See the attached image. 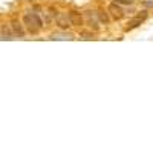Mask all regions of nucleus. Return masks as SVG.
<instances>
[{"label": "nucleus", "mask_w": 153, "mask_h": 153, "mask_svg": "<svg viewBox=\"0 0 153 153\" xmlns=\"http://www.w3.org/2000/svg\"><path fill=\"white\" fill-rule=\"evenodd\" d=\"M23 23L31 34H37L43 28V20L38 14H35V12H26L23 17Z\"/></svg>", "instance_id": "f257e3e1"}, {"label": "nucleus", "mask_w": 153, "mask_h": 153, "mask_svg": "<svg viewBox=\"0 0 153 153\" xmlns=\"http://www.w3.org/2000/svg\"><path fill=\"white\" fill-rule=\"evenodd\" d=\"M55 23H57V26H58L61 31H66V29L71 26L69 17H68V14H65V12H58L57 17H55Z\"/></svg>", "instance_id": "f03ea898"}, {"label": "nucleus", "mask_w": 153, "mask_h": 153, "mask_svg": "<svg viewBox=\"0 0 153 153\" xmlns=\"http://www.w3.org/2000/svg\"><path fill=\"white\" fill-rule=\"evenodd\" d=\"M68 17H69V22H71V26H83L84 25V19L78 11H69Z\"/></svg>", "instance_id": "7ed1b4c3"}, {"label": "nucleus", "mask_w": 153, "mask_h": 153, "mask_svg": "<svg viewBox=\"0 0 153 153\" xmlns=\"http://www.w3.org/2000/svg\"><path fill=\"white\" fill-rule=\"evenodd\" d=\"M109 12H110V16L115 19V20H121L124 17V9L118 5V3H110L109 5Z\"/></svg>", "instance_id": "20e7f679"}, {"label": "nucleus", "mask_w": 153, "mask_h": 153, "mask_svg": "<svg viewBox=\"0 0 153 153\" xmlns=\"http://www.w3.org/2000/svg\"><path fill=\"white\" fill-rule=\"evenodd\" d=\"M86 22L91 28H94V31H98L100 29V22H98V17H97V12L94 11H87L86 12Z\"/></svg>", "instance_id": "39448f33"}, {"label": "nucleus", "mask_w": 153, "mask_h": 153, "mask_svg": "<svg viewBox=\"0 0 153 153\" xmlns=\"http://www.w3.org/2000/svg\"><path fill=\"white\" fill-rule=\"evenodd\" d=\"M11 29H12V34L16 37H25V29H23V25L19 22V20H12L11 22Z\"/></svg>", "instance_id": "423d86ee"}, {"label": "nucleus", "mask_w": 153, "mask_h": 153, "mask_svg": "<svg viewBox=\"0 0 153 153\" xmlns=\"http://www.w3.org/2000/svg\"><path fill=\"white\" fill-rule=\"evenodd\" d=\"M143 23H144V22H143L141 19L133 17V19H130L129 22H127V25H126V31H133V29H136V28L141 26Z\"/></svg>", "instance_id": "0eeeda50"}, {"label": "nucleus", "mask_w": 153, "mask_h": 153, "mask_svg": "<svg viewBox=\"0 0 153 153\" xmlns=\"http://www.w3.org/2000/svg\"><path fill=\"white\" fill-rule=\"evenodd\" d=\"M0 38H3V40H12L14 38V34L11 32L8 25H3L2 29H0Z\"/></svg>", "instance_id": "6e6552de"}, {"label": "nucleus", "mask_w": 153, "mask_h": 153, "mask_svg": "<svg viewBox=\"0 0 153 153\" xmlns=\"http://www.w3.org/2000/svg\"><path fill=\"white\" fill-rule=\"evenodd\" d=\"M74 34H63V32H57L51 35V40H74Z\"/></svg>", "instance_id": "1a4fd4ad"}, {"label": "nucleus", "mask_w": 153, "mask_h": 153, "mask_svg": "<svg viewBox=\"0 0 153 153\" xmlns=\"http://www.w3.org/2000/svg\"><path fill=\"white\" fill-rule=\"evenodd\" d=\"M97 17H98V22L103 23V25H109V22H110V19H109V16H107V12L103 11V9H100V11L97 12Z\"/></svg>", "instance_id": "9d476101"}, {"label": "nucleus", "mask_w": 153, "mask_h": 153, "mask_svg": "<svg viewBox=\"0 0 153 153\" xmlns=\"http://www.w3.org/2000/svg\"><path fill=\"white\" fill-rule=\"evenodd\" d=\"M135 17H138V19H141L143 22H146V20L149 19V12H147V11H141V12H139V14H136Z\"/></svg>", "instance_id": "9b49d317"}, {"label": "nucleus", "mask_w": 153, "mask_h": 153, "mask_svg": "<svg viewBox=\"0 0 153 153\" xmlns=\"http://www.w3.org/2000/svg\"><path fill=\"white\" fill-rule=\"evenodd\" d=\"M113 2L118 3V5H132L133 0H113Z\"/></svg>", "instance_id": "f8f14e48"}, {"label": "nucleus", "mask_w": 153, "mask_h": 153, "mask_svg": "<svg viewBox=\"0 0 153 153\" xmlns=\"http://www.w3.org/2000/svg\"><path fill=\"white\" fill-rule=\"evenodd\" d=\"M143 6H144V8H153V0H144Z\"/></svg>", "instance_id": "ddd939ff"}]
</instances>
